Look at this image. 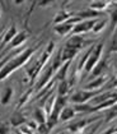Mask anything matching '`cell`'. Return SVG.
<instances>
[{
	"mask_svg": "<svg viewBox=\"0 0 117 134\" xmlns=\"http://www.w3.org/2000/svg\"><path fill=\"white\" fill-rule=\"evenodd\" d=\"M36 50H37V46L36 47H28V49L21 51L18 55H15L13 59H10L0 70V82L4 81L5 78H8L14 70L22 68L23 65H26L29 62V59L32 58V55L36 52Z\"/></svg>",
	"mask_w": 117,
	"mask_h": 134,
	"instance_id": "cell-1",
	"label": "cell"
},
{
	"mask_svg": "<svg viewBox=\"0 0 117 134\" xmlns=\"http://www.w3.org/2000/svg\"><path fill=\"white\" fill-rule=\"evenodd\" d=\"M53 49H55V43L51 41L50 43H48V45H47L46 50L42 52V55L40 56V59H38V60H36V63L33 64L32 66L27 68V75H28V78H29L31 83L34 82L36 77L40 74V72H41V70H43V68H45L46 63L48 62L50 56L52 55Z\"/></svg>",
	"mask_w": 117,
	"mask_h": 134,
	"instance_id": "cell-2",
	"label": "cell"
},
{
	"mask_svg": "<svg viewBox=\"0 0 117 134\" xmlns=\"http://www.w3.org/2000/svg\"><path fill=\"white\" fill-rule=\"evenodd\" d=\"M67 96H56L55 98V102H53L52 110L51 113L48 114V118H47V123H46V126H47V130L50 132L53 126L57 123H60V114L63 111L65 106H66V102H67Z\"/></svg>",
	"mask_w": 117,
	"mask_h": 134,
	"instance_id": "cell-3",
	"label": "cell"
},
{
	"mask_svg": "<svg viewBox=\"0 0 117 134\" xmlns=\"http://www.w3.org/2000/svg\"><path fill=\"white\" fill-rule=\"evenodd\" d=\"M103 47H104V45H103L102 42L96 45V47L93 49V51L90 52V55H89V58H88V60H87V64H85L84 70H83L84 73H92V70L96 68V65L99 63V60L102 59Z\"/></svg>",
	"mask_w": 117,
	"mask_h": 134,
	"instance_id": "cell-4",
	"label": "cell"
},
{
	"mask_svg": "<svg viewBox=\"0 0 117 134\" xmlns=\"http://www.w3.org/2000/svg\"><path fill=\"white\" fill-rule=\"evenodd\" d=\"M101 92V90L98 91H88V90H82V91H78V92L73 93L70 96V101L74 103V105H78V103H85L88 101H90L93 97L98 96V93Z\"/></svg>",
	"mask_w": 117,
	"mask_h": 134,
	"instance_id": "cell-5",
	"label": "cell"
},
{
	"mask_svg": "<svg viewBox=\"0 0 117 134\" xmlns=\"http://www.w3.org/2000/svg\"><path fill=\"white\" fill-rule=\"evenodd\" d=\"M99 119H101V116H93V118H88V119L79 120V121H76V123L70 124V125L67 126V130L73 134H80V133H83L92 123H94V121L99 120Z\"/></svg>",
	"mask_w": 117,
	"mask_h": 134,
	"instance_id": "cell-6",
	"label": "cell"
},
{
	"mask_svg": "<svg viewBox=\"0 0 117 134\" xmlns=\"http://www.w3.org/2000/svg\"><path fill=\"white\" fill-rule=\"evenodd\" d=\"M97 19H85V21L79 22L78 24H75L73 31H71V35H84V33H88V32L92 31V28L94 27Z\"/></svg>",
	"mask_w": 117,
	"mask_h": 134,
	"instance_id": "cell-7",
	"label": "cell"
},
{
	"mask_svg": "<svg viewBox=\"0 0 117 134\" xmlns=\"http://www.w3.org/2000/svg\"><path fill=\"white\" fill-rule=\"evenodd\" d=\"M31 36V33L28 31H21L18 32L17 35H15V37L11 40L9 43H8V46L3 50V52L5 51H9V50H13V49H17V47H19L23 42H26L28 40V37Z\"/></svg>",
	"mask_w": 117,
	"mask_h": 134,
	"instance_id": "cell-8",
	"label": "cell"
},
{
	"mask_svg": "<svg viewBox=\"0 0 117 134\" xmlns=\"http://www.w3.org/2000/svg\"><path fill=\"white\" fill-rule=\"evenodd\" d=\"M85 45H87V41L84 40V37H82V36H79V35H73V36L66 41V43H65L66 47L74 49V50H78V51H80L82 49H84Z\"/></svg>",
	"mask_w": 117,
	"mask_h": 134,
	"instance_id": "cell-9",
	"label": "cell"
},
{
	"mask_svg": "<svg viewBox=\"0 0 117 134\" xmlns=\"http://www.w3.org/2000/svg\"><path fill=\"white\" fill-rule=\"evenodd\" d=\"M107 82H108L107 74H102V75L97 77L94 81L88 83V84L85 86V90H88V91H98V90H101V87H103Z\"/></svg>",
	"mask_w": 117,
	"mask_h": 134,
	"instance_id": "cell-10",
	"label": "cell"
},
{
	"mask_svg": "<svg viewBox=\"0 0 117 134\" xmlns=\"http://www.w3.org/2000/svg\"><path fill=\"white\" fill-rule=\"evenodd\" d=\"M9 123H10L11 128H14V129H19L22 125H24V124L27 123V118H26L24 114H22V113H19L18 110H15L14 114L11 115Z\"/></svg>",
	"mask_w": 117,
	"mask_h": 134,
	"instance_id": "cell-11",
	"label": "cell"
},
{
	"mask_svg": "<svg viewBox=\"0 0 117 134\" xmlns=\"http://www.w3.org/2000/svg\"><path fill=\"white\" fill-rule=\"evenodd\" d=\"M75 24H71V23H67V22H64V23H60V24H55L53 27V31L56 32L59 36H67L70 35L73 28H74Z\"/></svg>",
	"mask_w": 117,
	"mask_h": 134,
	"instance_id": "cell-12",
	"label": "cell"
},
{
	"mask_svg": "<svg viewBox=\"0 0 117 134\" xmlns=\"http://www.w3.org/2000/svg\"><path fill=\"white\" fill-rule=\"evenodd\" d=\"M47 118H48V115H47L46 110L43 109L42 106L37 107L34 110V113H33V119H34V121L38 125H45L47 123Z\"/></svg>",
	"mask_w": 117,
	"mask_h": 134,
	"instance_id": "cell-13",
	"label": "cell"
},
{
	"mask_svg": "<svg viewBox=\"0 0 117 134\" xmlns=\"http://www.w3.org/2000/svg\"><path fill=\"white\" fill-rule=\"evenodd\" d=\"M78 17H80L83 21L85 19H97L99 15H102V12H97V10H93V9H85V10H79L75 13Z\"/></svg>",
	"mask_w": 117,
	"mask_h": 134,
	"instance_id": "cell-14",
	"label": "cell"
},
{
	"mask_svg": "<svg viewBox=\"0 0 117 134\" xmlns=\"http://www.w3.org/2000/svg\"><path fill=\"white\" fill-rule=\"evenodd\" d=\"M75 115H76V113H75L73 106H65L61 114H60V123H65V121H69V120L74 119Z\"/></svg>",
	"mask_w": 117,
	"mask_h": 134,
	"instance_id": "cell-15",
	"label": "cell"
},
{
	"mask_svg": "<svg viewBox=\"0 0 117 134\" xmlns=\"http://www.w3.org/2000/svg\"><path fill=\"white\" fill-rule=\"evenodd\" d=\"M17 33H18L17 27H15V26H10V27L5 31L4 36H3V41H1V43H0V47H4V45H8V43L15 37Z\"/></svg>",
	"mask_w": 117,
	"mask_h": 134,
	"instance_id": "cell-16",
	"label": "cell"
},
{
	"mask_svg": "<svg viewBox=\"0 0 117 134\" xmlns=\"http://www.w3.org/2000/svg\"><path fill=\"white\" fill-rule=\"evenodd\" d=\"M111 5L109 0H93L89 4V9H93L97 12H103L108 9V7Z\"/></svg>",
	"mask_w": 117,
	"mask_h": 134,
	"instance_id": "cell-17",
	"label": "cell"
},
{
	"mask_svg": "<svg viewBox=\"0 0 117 134\" xmlns=\"http://www.w3.org/2000/svg\"><path fill=\"white\" fill-rule=\"evenodd\" d=\"M79 54L78 50H74V49H69L64 46L61 49V59H63V63H66V62H71L74 59L75 56Z\"/></svg>",
	"mask_w": 117,
	"mask_h": 134,
	"instance_id": "cell-18",
	"label": "cell"
},
{
	"mask_svg": "<svg viewBox=\"0 0 117 134\" xmlns=\"http://www.w3.org/2000/svg\"><path fill=\"white\" fill-rule=\"evenodd\" d=\"M107 60H108V58H103V59H101L99 60V63L96 65V68L92 70V75L93 77H99V75H102V74H104L106 73V68H107Z\"/></svg>",
	"mask_w": 117,
	"mask_h": 134,
	"instance_id": "cell-19",
	"label": "cell"
},
{
	"mask_svg": "<svg viewBox=\"0 0 117 134\" xmlns=\"http://www.w3.org/2000/svg\"><path fill=\"white\" fill-rule=\"evenodd\" d=\"M70 64H71V62L64 63V64H63V66H61V68L56 72L55 77H53V79H55L56 82H61V81L66 79V73H67V69H69Z\"/></svg>",
	"mask_w": 117,
	"mask_h": 134,
	"instance_id": "cell-20",
	"label": "cell"
},
{
	"mask_svg": "<svg viewBox=\"0 0 117 134\" xmlns=\"http://www.w3.org/2000/svg\"><path fill=\"white\" fill-rule=\"evenodd\" d=\"M13 87L11 86H7L4 90H3V93H1V98H0V102H1V105H9V102H10L11 97H13Z\"/></svg>",
	"mask_w": 117,
	"mask_h": 134,
	"instance_id": "cell-21",
	"label": "cell"
},
{
	"mask_svg": "<svg viewBox=\"0 0 117 134\" xmlns=\"http://www.w3.org/2000/svg\"><path fill=\"white\" fill-rule=\"evenodd\" d=\"M73 17V13H70V12H65V10H61L59 12V14L53 18V23L55 24H60V23H64L66 22L67 19H70Z\"/></svg>",
	"mask_w": 117,
	"mask_h": 134,
	"instance_id": "cell-22",
	"label": "cell"
},
{
	"mask_svg": "<svg viewBox=\"0 0 117 134\" xmlns=\"http://www.w3.org/2000/svg\"><path fill=\"white\" fill-rule=\"evenodd\" d=\"M70 90V84H69V81L67 79H64L61 82H59V86H57V96H66L67 92Z\"/></svg>",
	"mask_w": 117,
	"mask_h": 134,
	"instance_id": "cell-23",
	"label": "cell"
},
{
	"mask_svg": "<svg viewBox=\"0 0 117 134\" xmlns=\"http://www.w3.org/2000/svg\"><path fill=\"white\" fill-rule=\"evenodd\" d=\"M73 107H74V110L76 114H83V113L89 114L93 106H92L90 103H78V105H74Z\"/></svg>",
	"mask_w": 117,
	"mask_h": 134,
	"instance_id": "cell-24",
	"label": "cell"
},
{
	"mask_svg": "<svg viewBox=\"0 0 117 134\" xmlns=\"http://www.w3.org/2000/svg\"><path fill=\"white\" fill-rule=\"evenodd\" d=\"M32 91H33L32 88H29V90H28L27 92H26L24 94H23V96H22L21 100H19V102H18V106H17V110L22 109V107H23V106H24L26 103L29 101V97H31V94H32Z\"/></svg>",
	"mask_w": 117,
	"mask_h": 134,
	"instance_id": "cell-25",
	"label": "cell"
},
{
	"mask_svg": "<svg viewBox=\"0 0 117 134\" xmlns=\"http://www.w3.org/2000/svg\"><path fill=\"white\" fill-rule=\"evenodd\" d=\"M106 26H107V21H106V19L97 21L96 24H94V27L92 28V32H94V33H101V32L106 28Z\"/></svg>",
	"mask_w": 117,
	"mask_h": 134,
	"instance_id": "cell-26",
	"label": "cell"
},
{
	"mask_svg": "<svg viewBox=\"0 0 117 134\" xmlns=\"http://www.w3.org/2000/svg\"><path fill=\"white\" fill-rule=\"evenodd\" d=\"M115 118H117V103L116 105H113V106L109 109L108 114H107L106 118H104V121H106V123H109V121L113 120Z\"/></svg>",
	"mask_w": 117,
	"mask_h": 134,
	"instance_id": "cell-27",
	"label": "cell"
},
{
	"mask_svg": "<svg viewBox=\"0 0 117 134\" xmlns=\"http://www.w3.org/2000/svg\"><path fill=\"white\" fill-rule=\"evenodd\" d=\"M109 22H111V31H115L117 27V8L109 13Z\"/></svg>",
	"mask_w": 117,
	"mask_h": 134,
	"instance_id": "cell-28",
	"label": "cell"
},
{
	"mask_svg": "<svg viewBox=\"0 0 117 134\" xmlns=\"http://www.w3.org/2000/svg\"><path fill=\"white\" fill-rule=\"evenodd\" d=\"M107 52H108V55L112 54V52H116L117 54V32L115 33V36H113V38H112V42H111V45H109Z\"/></svg>",
	"mask_w": 117,
	"mask_h": 134,
	"instance_id": "cell-29",
	"label": "cell"
},
{
	"mask_svg": "<svg viewBox=\"0 0 117 134\" xmlns=\"http://www.w3.org/2000/svg\"><path fill=\"white\" fill-rule=\"evenodd\" d=\"M10 123L8 121H0V134H9L10 132Z\"/></svg>",
	"mask_w": 117,
	"mask_h": 134,
	"instance_id": "cell-30",
	"label": "cell"
},
{
	"mask_svg": "<svg viewBox=\"0 0 117 134\" xmlns=\"http://www.w3.org/2000/svg\"><path fill=\"white\" fill-rule=\"evenodd\" d=\"M101 124H102V121H99L98 124H96V125H94V126H93V128H92V129H90V130H89L87 134H94L97 132V129L99 128V125H101Z\"/></svg>",
	"mask_w": 117,
	"mask_h": 134,
	"instance_id": "cell-31",
	"label": "cell"
},
{
	"mask_svg": "<svg viewBox=\"0 0 117 134\" xmlns=\"http://www.w3.org/2000/svg\"><path fill=\"white\" fill-rule=\"evenodd\" d=\"M102 134H117L116 133V126H111L109 129H107L106 132H103Z\"/></svg>",
	"mask_w": 117,
	"mask_h": 134,
	"instance_id": "cell-32",
	"label": "cell"
},
{
	"mask_svg": "<svg viewBox=\"0 0 117 134\" xmlns=\"http://www.w3.org/2000/svg\"><path fill=\"white\" fill-rule=\"evenodd\" d=\"M0 5H1L4 9H8V5L5 4V1H4V0H0Z\"/></svg>",
	"mask_w": 117,
	"mask_h": 134,
	"instance_id": "cell-33",
	"label": "cell"
},
{
	"mask_svg": "<svg viewBox=\"0 0 117 134\" xmlns=\"http://www.w3.org/2000/svg\"><path fill=\"white\" fill-rule=\"evenodd\" d=\"M26 0H14V3L17 4V5H21V4H23Z\"/></svg>",
	"mask_w": 117,
	"mask_h": 134,
	"instance_id": "cell-34",
	"label": "cell"
},
{
	"mask_svg": "<svg viewBox=\"0 0 117 134\" xmlns=\"http://www.w3.org/2000/svg\"><path fill=\"white\" fill-rule=\"evenodd\" d=\"M71 0H64V5H66V4H69Z\"/></svg>",
	"mask_w": 117,
	"mask_h": 134,
	"instance_id": "cell-35",
	"label": "cell"
},
{
	"mask_svg": "<svg viewBox=\"0 0 117 134\" xmlns=\"http://www.w3.org/2000/svg\"><path fill=\"white\" fill-rule=\"evenodd\" d=\"M3 36H4V33H3V35H0V43H1V41H3Z\"/></svg>",
	"mask_w": 117,
	"mask_h": 134,
	"instance_id": "cell-36",
	"label": "cell"
},
{
	"mask_svg": "<svg viewBox=\"0 0 117 134\" xmlns=\"http://www.w3.org/2000/svg\"><path fill=\"white\" fill-rule=\"evenodd\" d=\"M109 3L112 4V3H117V0H109Z\"/></svg>",
	"mask_w": 117,
	"mask_h": 134,
	"instance_id": "cell-37",
	"label": "cell"
},
{
	"mask_svg": "<svg viewBox=\"0 0 117 134\" xmlns=\"http://www.w3.org/2000/svg\"><path fill=\"white\" fill-rule=\"evenodd\" d=\"M15 134H23V133H22V132H19V130L17 129V132H15Z\"/></svg>",
	"mask_w": 117,
	"mask_h": 134,
	"instance_id": "cell-38",
	"label": "cell"
},
{
	"mask_svg": "<svg viewBox=\"0 0 117 134\" xmlns=\"http://www.w3.org/2000/svg\"><path fill=\"white\" fill-rule=\"evenodd\" d=\"M116 72H117V59H116Z\"/></svg>",
	"mask_w": 117,
	"mask_h": 134,
	"instance_id": "cell-39",
	"label": "cell"
},
{
	"mask_svg": "<svg viewBox=\"0 0 117 134\" xmlns=\"http://www.w3.org/2000/svg\"><path fill=\"white\" fill-rule=\"evenodd\" d=\"M115 126H116V133H117V125H115Z\"/></svg>",
	"mask_w": 117,
	"mask_h": 134,
	"instance_id": "cell-40",
	"label": "cell"
},
{
	"mask_svg": "<svg viewBox=\"0 0 117 134\" xmlns=\"http://www.w3.org/2000/svg\"><path fill=\"white\" fill-rule=\"evenodd\" d=\"M0 17H1V13H0Z\"/></svg>",
	"mask_w": 117,
	"mask_h": 134,
	"instance_id": "cell-41",
	"label": "cell"
},
{
	"mask_svg": "<svg viewBox=\"0 0 117 134\" xmlns=\"http://www.w3.org/2000/svg\"><path fill=\"white\" fill-rule=\"evenodd\" d=\"M60 134H64V133H60Z\"/></svg>",
	"mask_w": 117,
	"mask_h": 134,
	"instance_id": "cell-42",
	"label": "cell"
}]
</instances>
